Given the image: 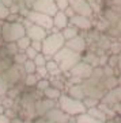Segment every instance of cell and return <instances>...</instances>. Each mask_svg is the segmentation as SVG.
Segmentation results:
<instances>
[{
    "label": "cell",
    "mask_w": 121,
    "mask_h": 123,
    "mask_svg": "<svg viewBox=\"0 0 121 123\" xmlns=\"http://www.w3.org/2000/svg\"><path fill=\"white\" fill-rule=\"evenodd\" d=\"M70 25V18L65 15L64 11H57L53 15V29L57 31H61Z\"/></svg>",
    "instance_id": "2e32d148"
},
{
    "label": "cell",
    "mask_w": 121,
    "mask_h": 123,
    "mask_svg": "<svg viewBox=\"0 0 121 123\" xmlns=\"http://www.w3.org/2000/svg\"><path fill=\"white\" fill-rule=\"evenodd\" d=\"M68 1H70V7L76 15H83V16H88V18L94 16L93 8L90 7L87 0H68Z\"/></svg>",
    "instance_id": "9c48e42d"
},
{
    "label": "cell",
    "mask_w": 121,
    "mask_h": 123,
    "mask_svg": "<svg viewBox=\"0 0 121 123\" xmlns=\"http://www.w3.org/2000/svg\"><path fill=\"white\" fill-rule=\"evenodd\" d=\"M0 47H1V46H0Z\"/></svg>",
    "instance_id": "6125c7cd"
},
{
    "label": "cell",
    "mask_w": 121,
    "mask_h": 123,
    "mask_svg": "<svg viewBox=\"0 0 121 123\" xmlns=\"http://www.w3.org/2000/svg\"><path fill=\"white\" fill-rule=\"evenodd\" d=\"M0 33L4 43L6 42H16L21 37L26 35V27L22 22H6L0 25Z\"/></svg>",
    "instance_id": "3957f363"
},
{
    "label": "cell",
    "mask_w": 121,
    "mask_h": 123,
    "mask_svg": "<svg viewBox=\"0 0 121 123\" xmlns=\"http://www.w3.org/2000/svg\"><path fill=\"white\" fill-rule=\"evenodd\" d=\"M91 72H93L91 65H88L87 62H85V61H79L73 68H71L68 74L73 76V77H78V79H80V80H86L91 76Z\"/></svg>",
    "instance_id": "30bf717a"
},
{
    "label": "cell",
    "mask_w": 121,
    "mask_h": 123,
    "mask_svg": "<svg viewBox=\"0 0 121 123\" xmlns=\"http://www.w3.org/2000/svg\"><path fill=\"white\" fill-rule=\"evenodd\" d=\"M38 76H37L36 73H31V74H26L25 76V80H23V83H25L26 87L29 88H33L37 85V83H38Z\"/></svg>",
    "instance_id": "f1b7e54d"
},
{
    "label": "cell",
    "mask_w": 121,
    "mask_h": 123,
    "mask_svg": "<svg viewBox=\"0 0 121 123\" xmlns=\"http://www.w3.org/2000/svg\"><path fill=\"white\" fill-rule=\"evenodd\" d=\"M99 101H101V100H98V99H93V98H85V99H83V103H85L86 108L97 107V105L99 104Z\"/></svg>",
    "instance_id": "ab89813d"
},
{
    "label": "cell",
    "mask_w": 121,
    "mask_h": 123,
    "mask_svg": "<svg viewBox=\"0 0 121 123\" xmlns=\"http://www.w3.org/2000/svg\"><path fill=\"white\" fill-rule=\"evenodd\" d=\"M25 54L27 55V58H29V60H34V58H36V55L38 54V51H37L34 47L29 46V47L25 50Z\"/></svg>",
    "instance_id": "f6af8a7d"
},
{
    "label": "cell",
    "mask_w": 121,
    "mask_h": 123,
    "mask_svg": "<svg viewBox=\"0 0 121 123\" xmlns=\"http://www.w3.org/2000/svg\"><path fill=\"white\" fill-rule=\"evenodd\" d=\"M3 50H4V53H6V55L14 57V55L19 51V49H18L16 42H6V43L3 45Z\"/></svg>",
    "instance_id": "484cf974"
},
{
    "label": "cell",
    "mask_w": 121,
    "mask_h": 123,
    "mask_svg": "<svg viewBox=\"0 0 121 123\" xmlns=\"http://www.w3.org/2000/svg\"><path fill=\"white\" fill-rule=\"evenodd\" d=\"M11 123H25V119L18 116V118H15V119H11Z\"/></svg>",
    "instance_id": "f5cc1de1"
},
{
    "label": "cell",
    "mask_w": 121,
    "mask_h": 123,
    "mask_svg": "<svg viewBox=\"0 0 121 123\" xmlns=\"http://www.w3.org/2000/svg\"><path fill=\"white\" fill-rule=\"evenodd\" d=\"M50 80V85L52 87H56V88H59V89H64V87H65V81H63V80H60V76L57 77H52Z\"/></svg>",
    "instance_id": "d590c367"
},
{
    "label": "cell",
    "mask_w": 121,
    "mask_h": 123,
    "mask_svg": "<svg viewBox=\"0 0 121 123\" xmlns=\"http://www.w3.org/2000/svg\"><path fill=\"white\" fill-rule=\"evenodd\" d=\"M102 85H103V89H105V91H109V89H113V88L118 87V79H117V76L103 77Z\"/></svg>",
    "instance_id": "603a6c76"
},
{
    "label": "cell",
    "mask_w": 121,
    "mask_h": 123,
    "mask_svg": "<svg viewBox=\"0 0 121 123\" xmlns=\"http://www.w3.org/2000/svg\"><path fill=\"white\" fill-rule=\"evenodd\" d=\"M30 46L34 47L38 53L42 51V42H41V41H31V45H30Z\"/></svg>",
    "instance_id": "bcb514c9"
},
{
    "label": "cell",
    "mask_w": 121,
    "mask_h": 123,
    "mask_svg": "<svg viewBox=\"0 0 121 123\" xmlns=\"http://www.w3.org/2000/svg\"><path fill=\"white\" fill-rule=\"evenodd\" d=\"M67 95L71 96V98H73V99H78V100H83V99L86 98L82 83L80 84H73V85L67 87Z\"/></svg>",
    "instance_id": "e0dca14e"
},
{
    "label": "cell",
    "mask_w": 121,
    "mask_h": 123,
    "mask_svg": "<svg viewBox=\"0 0 121 123\" xmlns=\"http://www.w3.org/2000/svg\"><path fill=\"white\" fill-rule=\"evenodd\" d=\"M1 1H3V4H4V6H6V7H8V8L11 7V4L14 3L12 0H1Z\"/></svg>",
    "instance_id": "11a10c76"
},
{
    "label": "cell",
    "mask_w": 121,
    "mask_h": 123,
    "mask_svg": "<svg viewBox=\"0 0 121 123\" xmlns=\"http://www.w3.org/2000/svg\"><path fill=\"white\" fill-rule=\"evenodd\" d=\"M121 101V87L118 85V87L113 88V89H109L105 92V95L102 96V99H101V103H103V104H107V105H116L118 104Z\"/></svg>",
    "instance_id": "5bb4252c"
},
{
    "label": "cell",
    "mask_w": 121,
    "mask_h": 123,
    "mask_svg": "<svg viewBox=\"0 0 121 123\" xmlns=\"http://www.w3.org/2000/svg\"><path fill=\"white\" fill-rule=\"evenodd\" d=\"M16 45H18L19 51H25L26 49L31 45V39H30L27 35H23V37H21V38L16 41Z\"/></svg>",
    "instance_id": "83f0119b"
},
{
    "label": "cell",
    "mask_w": 121,
    "mask_h": 123,
    "mask_svg": "<svg viewBox=\"0 0 121 123\" xmlns=\"http://www.w3.org/2000/svg\"><path fill=\"white\" fill-rule=\"evenodd\" d=\"M87 114H90L91 116H94L95 119H98V120H101V122H106L107 120V116H106V114L102 111V110L99 108L98 105L97 107H91V108H87Z\"/></svg>",
    "instance_id": "7402d4cb"
},
{
    "label": "cell",
    "mask_w": 121,
    "mask_h": 123,
    "mask_svg": "<svg viewBox=\"0 0 121 123\" xmlns=\"http://www.w3.org/2000/svg\"><path fill=\"white\" fill-rule=\"evenodd\" d=\"M113 110L116 111V114H117V115H120V116H121V101L118 103V104L113 105Z\"/></svg>",
    "instance_id": "f907efd6"
},
{
    "label": "cell",
    "mask_w": 121,
    "mask_h": 123,
    "mask_svg": "<svg viewBox=\"0 0 121 123\" xmlns=\"http://www.w3.org/2000/svg\"><path fill=\"white\" fill-rule=\"evenodd\" d=\"M75 120H76L78 123H105V122H101V120L95 119L94 116H91L90 114H87V112H83L80 115L75 116Z\"/></svg>",
    "instance_id": "cb8c5ba5"
},
{
    "label": "cell",
    "mask_w": 121,
    "mask_h": 123,
    "mask_svg": "<svg viewBox=\"0 0 121 123\" xmlns=\"http://www.w3.org/2000/svg\"><path fill=\"white\" fill-rule=\"evenodd\" d=\"M8 14H10L8 7H6V6L3 4V1L0 0V22H4V20H6V18L8 16Z\"/></svg>",
    "instance_id": "f35d334b"
},
{
    "label": "cell",
    "mask_w": 121,
    "mask_h": 123,
    "mask_svg": "<svg viewBox=\"0 0 121 123\" xmlns=\"http://www.w3.org/2000/svg\"><path fill=\"white\" fill-rule=\"evenodd\" d=\"M46 69H48V72H49V77H57L61 74V70H60V66L59 64L55 61V60H48V62H46Z\"/></svg>",
    "instance_id": "44dd1931"
},
{
    "label": "cell",
    "mask_w": 121,
    "mask_h": 123,
    "mask_svg": "<svg viewBox=\"0 0 121 123\" xmlns=\"http://www.w3.org/2000/svg\"><path fill=\"white\" fill-rule=\"evenodd\" d=\"M26 18L29 19L31 23L41 26V27H44L45 30H48V31L53 30V16H50V15H48V14L30 10Z\"/></svg>",
    "instance_id": "8992f818"
},
{
    "label": "cell",
    "mask_w": 121,
    "mask_h": 123,
    "mask_svg": "<svg viewBox=\"0 0 121 123\" xmlns=\"http://www.w3.org/2000/svg\"><path fill=\"white\" fill-rule=\"evenodd\" d=\"M64 46H65V38L63 37L61 31H57V30L53 29L48 31V35L42 41V51L41 53H44L50 60Z\"/></svg>",
    "instance_id": "6da1fadb"
},
{
    "label": "cell",
    "mask_w": 121,
    "mask_h": 123,
    "mask_svg": "<svg viewBox=\"0 0 121 123\" xmlns=\"http://www.w3.org/2000/svg\"><path fill=\"white\" fill-rule=\"evenodd\" d=\"M56 105H57V101L46 99V98L42 96V98H40L36 101V104H34V115H36V118L45 116L48 114L49 110H52L53 107H56ZM36 118H34V119H36Z\"/></svg>",
    "instance_id": "52a82bcc"
},
{
    "label": "cell",
    "mask_w": 121,
    "mask_h": 123,
    "mask_svg": "<svg viewBox=\"0 0 121 123\" xmlns=\"http://www.w3.org/2000/svg\"><path fill=\"white\" fill-rule=\"evenodd\" d=\"M120 123H121V116H120Z\"/></svg>",
    "instance_id": "94428289"
},
{
    "label": "cell",
    "mask_w": 121,
    "mask_h": 123,
    "mask_svg": "<svg viewBox=\"0 0 121 123\" xmlns=\"http://www.w3.org/2000/svg\"><path fill=\"white\" fill-rule=\"evenodd\" d=\"M4 112H6V108H4V105L0 103V115H3Z\"/></svg>",
    "instance_id": "6f0895ef"
},
{
    "label": "cell",
    "mask_w": 121,
    "mask_h": 123,
    "mask_svg": "<svg viewBox=\"0 0 121 123\" xmlns=\"http://www.w3.org/2000/svg\"><path fill=\"white\" fill-rule=\"evenodd\" d=\"M26 60H27V55L25 54V51H18V53L12 57V61H14V64H16V65H23L26 62Z\"/></svg>",
    "instance_id": "d6a6232c"
},
{
    "label": "cell",
    "mask_w": 121,
    "mask_h": 123,
    "mask_svg": "<svg viewBox=\"0 0 121 123\" xmlns=\"http://www.w3.org/2000/svg\"><path fill=\"white\" fill-rule=\"evenodd\" d=\"M68 123H78V122H76V120H75V118H73V116H72V118H71V119L68 120Z\"/></svg>",
    "instance_id": "91938a15"
},
{
    "label": "cell",
    "mask_w": 121,
    "mask_h": 123,
    "mask_svg": "<svg viewBox=\"0 0 121 123\" xmlns=\"http://www.w3.org/2000/svg\"><path fill=\"white\" fill-rule=\"evenodd\" d=\"M65 46L68 47V49H71L72 51H75V53L83 54V53L87 50V38H86L85 35L79 34V35L65 41Z\"/></svg>",
    "instance_id": "8fae6325"
},
{
    "label": "cell",
    "mask_w": 121,
    "mask_h": 123,
    "mask_svg": "<svg viewBox=\"0 0 121 123\" xmlns=\"http://www.w3.org/2000/svg\"><path fill=\"white\" fill-rule=\"evenodd\" d=\"M33 3H34V0H25V6L27 8H30L31 10V6H33Z\"/></svg>",
    "instance_id": "db71d44e"
},
{
    "label": "cell",
    "mask_w": 121,
    "mask_h": 123,
    "mask_svg": "<svg viewBox=\"0 0 121 123\" xmlns=\"http://www.w3.org/2000/svg\"><path fill=\"white\" fill-rule=\"evenodd\" d=\"M12 64H14L12 57H8V55H3V57H0V74H1L6 69L10 68Z\"/></svg>",
    "instance_id": "f546056e"
},
{
    "label": "cell",
    "mask_w": 121,
    "mask_h": 123,
    "mask_svg": "<svg viewBox=\"0 0 121 123\" xmlns=\"http://www.w3.org/2000/svg\"><path fill=\"white\" fill-rule=\"evenodd\" d=\"M45 118L49 119L53 123H68V120H70L72 116H70L68 114H65L60 107L56 105V107H53L52 110H49L48 114L45 115Z\"/></svg>",
    "instance_id": "4fadbf2b"
},
{
    "label": "cell",
    "mask_w": 121,
    "mask_h": 123,
    "mask_svg": "<svg viewBox=\"0 0 121 123\" xmlns=\"http://www.w3.org/2000/svg\"><path fill=\"white\" fill-rule=\"evenodd\" d=\"M117 72L121 73V53L118 54V65H117Z\"/></svg>",
    "instance_id": "9f6ffc18"
},
{
    "label": "cell",
    "mask_w": 121,
    "mask_h": 123,
    "mask_svg": "<svg viewBox=\"0 0 121 123\" xmlns=\"http://www.w3.org/2000/svg\"><path fill=\"white\" fill-rule=\"evenodd\" d=\"M107 60H109V54H102V55H99V66H103V65H106L107 64Z\"/></svg>",
    "instance_id": "7dc6e473"
},
{
    "label": "cell",
    "mask_w": 121,
    "mask_h": 123,
    "mask_svg": "<svg viewBox=\"0 0 121 123\" xmlns=\"http://www.w3.org/2000/svg\"><path fill=\"white\" fill-rule=\"evenodd\" d=\"M0 76L7 81V84L10 85V88H11V87H14V85H16V84H19L21 81L25 80L26 73H25V70H23V66L22 65L12 64L8 69L4 70Z\"/></svg>",
    "instance_id": "5b68a950"
},
{
    "label": "cell",
    "mask_w": 121,
    "mask_h": 123,
    "mask_svg": "<svg viewBox=\"0 0 121 123\" xmlns=\"http://www.w3.org/2000/svg\"><path fill=\"white\" fill-rule=\"evenodd\" d=\"M64 12H65V15L68 16V18H72L73 15H75V12H73V10H72L71 7H68V8H67V10H65Z\"/></svg>",
    "instance_id": "816d5d0a"
},
{
    "label": "cell",
    "mask_w": 121,
    "mask_h": 123,
    "mask_svg": "<svg viewBox=\"0 0 121 123\" xmlns=\"http://www.w3.org/2000/svg\"><path fill=\"white\" fill-rule=\"evenodd\" d=\"M117 79H118V85L121 87V73H118V74H117Z\"/></svg>",
    "instance_id": "680465c9"
},
{
    "label": "cell",
    "mask_w": 121,
    "mask_h": 123,
    "mask_svg": "<svg viewBox=\"0 0 121 123\" xmlns=\"http://www.w3.org/2000/svg\"><path fill=\"white\" fill-rule=\"evenodd\" d=\"M48 60H49V58L46 57L44 53H38L33 61H34V64H36L37 66H45V65H46V62H48Z\"/></svg>",
    "instance_id": "836d02e7"
},
{
    "label": "cell",
    "mask_w": 121,
    "mask_h": 123,
    "mask_svg": "<svg viewBox=\"0 0 121 123\" xmlns=\"http://www.w3.org/2000/svg\"><path fill=\"white\" fill-rule=\"evenodd\" d=\"M23 70H25V73L26 74H31V73H36V70H37V65L34 64V61L33 60H26V62L23 64Z\"/></svg>",
    "instance_id": "4dcf8cb0"
},
{
    "label": "cell",
    "mask_w": 121,
    "mask_h": 123,
    "mask_svg": "<svg viewBox=\"0 0 121 123\" xmlns=\"http://www.w3.org/2000/svg\"><path fill=\"white\" fill-rule=\"evenodd\" d=\"M31 10L48 14V15H50V16H53L56 12L59 11L57 7H56L55 0H34L33 6H31Z\"/></svg>",
    "instance_id": "ba28073f"
},
{
    "label": "cell",
    "mask_w": 121,
    "mask_h": 123,
    "mask_svg": "<svg viewBox=\"0 0 121 123\" xmlns=\"http://www.w3.org/2000/svg\"><path fill=\"white\" fill-rule=\"evenodd\" d=\"M36 74L38 76V79H48L49 72H48V69H46V66H37Z\"/></svg>",
    "instance_id": "74e56055"
},
{
    "label": "cell",
    "mask_w": 121,
    "mask_h": 123,
    "mask_svg": "<svg viewBox=\"0 0 121 123\" xmlns=\"http://www.w3.org/2000/svg\"><path fill=\"white\" fill-rule=\"evenodd\" d=\"M57 107L63 110V111L68 114L70 116H78L83 114V112L87 111L83 100H78V99H73L71 96H68L67 93H63L60 96V99L57 100Z\"/></svg>",
    "instance_id": "277c9868"
},
{
    "label": "cell",
    "mask_w": 121,
    "mask_h": 123,
    "mask_svg": "<svg viewBox=\"0 0 121 123\" xmlns=\"http://www.w3.org/2000/svg\"><path fill=\"white\" fill-rule=\"evenodd\" d=\"M102 70H103V76L105 77H109V76H117V73H116V69L112 68L110 65H103L102 66Z\"/></svg>",
    "instance_id": "60d3db41"
},
{
    "label": "cell",
    "mask_w": 121,
    "mask_h": 123,
    "mask_svg": "<svg viewBox=\"0 0 121 123\" xmlns=\"http://www.w3.org/2000/svg\"><path fill=\"white\" fill-rule=\"evenodd\" d=\"M82 61L87 62L88 65H91L93 68H95V66H99V55L94 51H85V55H82Z\"/></svg>",
    "instance_id": "ffe728a7"
},
{
    "label": "cell",
    "mask_w": 121,
    "mask_h": 123,
    "mask_svg": "<svg viewBox=\"0 0 121 123\" xmlns=\"http://www.w3.org/2000/svg\"><path fill=\"white\" fill-rule=\"evenodd\" d=\"M93 27H95V30L99 33H106V31H109L112 25L107 22V19L105 16H101L98 20H93Z\"/></svg>",
    "instance_id": "d6986e66"
},
{
    "label": "cell",
    "mask_w": 121,
    "mask_h": 123,
    "mask_svg": "<svg viewBox=\"0 0 121 123\" xmlns=\"http://www.w3.org/2000/svg\"><path fill=\"white\" fill-rule=\"evenodd\" d=\"M52 60H55L59 64L60 70L63 73H68L71 70V68H73L79 61H82V54L75 53L67 46H64L52 57Z\"/></svg>",
    "instance_id": "7a4b0ae2"
},
{
    "label": "cell",
    "mask_w": 121,
    "mask_h": 123,
    "mask_svg": "<svg viewBox=\"0 0 121 123\" xmlns=\"http://www.w3.org/2000/svg\"><path fill=\"white\" fill-rule=\"evenodd\" d=\"M55 3L59 11H65L67 8L70 7V1L68 0H55Z\"/></svg>",
    "instance_id": "b9f144b4"
},
{
    "label": "cell",
    "mask_w": 121,
    "mask_h": 123,
    "mask_svg": "<svg viewBox=\"0 0 121 123\" xmlns=\"http://www.w3.org/2000/svg\"><path fill=\"white\" fill-rule=\"evenodd\" d=\"M23 19V16H21V14H8V16L6 18V22H21Z\"/></svg>",
    "instance_id": "ee69618b"
},
{
    "label": "cell",
    "mask_w": 121,
    "mask_h": 123,
    "mask_svg": "<svg viewBox=\"0 0 121 123\" xmlns=\"http://www.w3.org/2000/svg\"><path fill=\"white\" fill-rule=\"evenodd\" d=\"M120 37H121V35H120Z\"/></svg>",
    "instance_id": "be15d7a7"
},
{
    "label": "cell",
    "mask_w": 121,
    "mask_h": 123,
    "mask_svg": "<svg viewBox=\"0 0 121 123\" xmlns=\"http://www.w3.org/2000/svg\"><path fill=\"white\" fill-rule=\"evenodd\" d=\"M61 95H63L61 89H59V88H56V87H52V85H49V87L42 92V96H44V98L50 99V100H55V101L59 100Z\"/></svg>",
    "instance_id": "ac0fdd59"
},
{
    "label": "cell",
    "mask_w": 121,
    "mask_h": 123,
    "mask_svg": "<svg viewBox=\"0 0 121 123\" xmlns=\"http://www.w3.org/2000/svg\"><path fill=\"white\" fill-rule=\"evenodd\" d=\"M26 35L29 37L31 41H44V38L48 35V30H45L44 27H41L38 25H31L29 27H26Z\"/></svg>",
    "instance_id": "9a60e30c"
},
{
    "label": "cell",
    "mask_w": 121,
    "mask_h": 123,
    "mask_svg": "<svg viewBox=\"0 0 121 123\" xmlns=\"http://www.w3.org/2000/svg\"><path fill=\"white\" fill-rule=\"evenodd\" d=\"M34 123H53V122H50L49 119H46L45 116H41V118H36V119L33 120Z\"/></svg>",
    "instance_id": "c3c4849f"
},
{
    "label": "cell",
    "mask_w": 121,
    "mask_h": 123,
    "mask_svg": "<svg viewBox=\"0 0 121 123\" xmlns=\"http://www.w3.org/2000/svg\"><path fill=\"white\" fill-rule=\"evenodd\" d=\"M0 123H11V119L6 114H3V115H0Z\"/></svg>",
    "instance_id": "681fc988"
},
{
    "label": "cell",
    "mask_w": 121,
    "mask_h": 123,
    "mask_svg": "<svg viewBox=\"0 0 121 123\" xmlns=\"http://www.w3.org/2000/svg\"><path fill=\"white\" fill-rule=\"evenodd\" d=\"M103 16H105V18L107 19V22L110 23V25L113 26H116L118 23V20H120V15L117 14V12H114V11H112V10H106V11H105V15H103Z\"/></svg>",
    "instance_id": "4316f807"
},
{
    "label": "cell",
    "mask_w": 121,
    "mask_h": 123,
    "mask_svg": "<svg viewBox=\"0 0 121 123\" xmlns=\"http://www.w3.org/2000/svg\"><path fill=\"white\" fill-rule=\"evenodd\" d=\"M8 89H10V85L7 84V81H6L3 77L0 76V98H3V96H7Z\"/></svg>",
    "instance_id": "8d00e7d4"
},
{
    "label": "cell",
    "mask_w": 121,
    "mask_h": 123,
    "mask_svg": "<svg viewBox=\"0 0 121 123\" xmlns=\"http://www.w3.org/2000/svg\"><path fill=\"white\" fill-rule=\"evenodd\" d=\"M61 34H63V37L65 38V41H68V39H71V38H73V37L79 35L80 33H79V30H78L75 26L68 25L65 29H63V30H61Z\"/></svg>",
    "instance_id": "d4e9b609"
},
{
    "label": "cell",
    "mask_w": 121,
    "mask_h": 123,
    "mask_svg": "<svg viewBox=\"0 0 121 123\" xmlns=\"http://www.w3.org/2000/svg\"><path fill=\"white\" fill-rule=\"evenodd\" d=\"M110 54H120L121 53V41H112L109 46V50H107Z\"/></svg>",
    "instance_id": "1f68e13d"
},
{
    "label": "cell",
    "mask_w": 121,
    "mask_h": 123,
    "mask_svg": "<svg viewBox=\"0 0 121 123\" xmlns=\"http://www.w3.org/2000/svg\"><path fill=\"white\" fill-rule=\"evenodd\" d=\"M107 65H110L112 68H114V69H117V65H118V55H117V54H109Z\"/></svg>",
    "instance_id": "7bdbcfd3"
},
{
    "label": "cell",
    "mask_w": 121,
    "mask_h": 123,
    "mask_svg": "<svg viewBox=\"0 0 121 123\" xmlns=\"http://www.w3.org/2000/svg\"><path fill=\"white\" fill-rule=\"evenodd\" d=\"M49 85H50V80L49 79H40L38 83H37V85H36V89L40 91V92H44Z\"/></svg>",
    "instance_id": "e575fe53"
},
{
    "label": "cell",
    "mask_w": 121,
    "mask_h": 123,
    "mask_svg": "<svg viewBox=\"0 0 121 123\" xmlns=\"http://www.w3.org/2000/svg\"><path fill=\"white\" fill-rule=\"evenodd\" d=\"M70 25L75 26L79 31H90L93 30V18L75 14L72 18H70Z\"/></svg>",
    "instance_id": "7c38bea8"
}]
</instances>
